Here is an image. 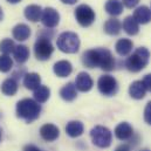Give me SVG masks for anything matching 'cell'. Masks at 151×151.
<instances>
[{
	"instance_id": "1",
	"label": "cell",
	"mask_w": 151,
	"mask_h": 151,
	"mask_svg": "<svg viewBox=\"0 0 151 151\" xmlns=\"http://www.w3.org/2000/svg\"><path fill=\"white\" fill-rule=\"evenodd\" d=\"M82 63L88 68L100 67L106 72H110L115 68L113 54L106 48H94L86 50L82 55Z\"/></svg>"
},
{
	"instance_id": "2",
	"label": "cell",
	"mask_w": 151,
	"mask_h": 151,
	"mask_svg": "<svg viewBox=\"0 0 151 151\" xmlns=\"http://www.w3.org/2000/svg\"><path fill=\"white\" fill-rule=\"evenodd\" d=\"M41 113V107L35 100L24 99L17 104V114L20 118L29 122L35 121Z\"/></svg>"
},
{
	"instance_id": "3",
	"label": "cell",
	"mask_w": 151,
	"mask_h": 151,
	"mask_svg": "<svg viewBox=\"0 0 151 151\" xmlns=\"http://www.w3.org/2000/svg\"><path fill=\"white\" fill-rule=\"evenodd\" d=\"M149 59H150V52L145 47H139L128 58L125 66L130 72L137 73L148 66Z\"/></svg>"
},
{
	"instance_id": "4",
	"label": "cell",
	"mask_w": 151,
	"mask_h": 151,
	"mask_svg": "<svg viewBox=\"0 0 151 151\" xmlns=\"http://www.w3.org/2000/svg\"><path fill=\"white\" fill-rule=\"evenodd\" d=\"M58 48L63 53L74 54L80 48V39L76 33L73 32H65L62 33L56 41Z\"/></svg>"
},
{
	"instance_id": "5",
	"label": "cell",
	"mask_w": 151,
	"mask_h": 151,
	"mask_svg": "<svg viewBox=\"0 0 151 151\" xmlns=\"http://www.w3.org/2000/svg\"><path fill=\"white\" fill-rule=\"evenodd\" d=\"M90 137H91L93 143L96 147L102 148V149L108 148L111 144V139H113V135L110 130L102 125H97L93 128L90 131Z\"/></svg>"
},
{
	"instance_id": "6",
	"label": "cell",
	"mask_w": 151,
	"mask_h": 151,
	"mask_svg": "<svg viewBox=\"0 0 151 151\" xmlns=\"http://www.w3.org/2000/svg\"><path fill=\"white\" fill-rule=\"evenodd\" d=\"M75 18L82 27H88L95 21V12L88 5H80L75 9Z\"/></svg>"
},
{
	"instance_id": "7",
	"label": "cell",
	"mask_w": 151,
	"mask_h": 151,
	"mask_svg": "<svg viewBox=\"0 0 151 151\" xmlns=\"http://www.w3.org/2000/svg\"><path fill=\"white\" fill-rule=\"evenodd\" d=\"M53 45L48 38H39L34 45V54L38 60L45 61L50 58L53 54Z\"/></svg>"
},
{
	"instance_id": "8",
	"label": "cell",
	"mask_w": 151,
	"mask_h": 151,
	"mask_svg": "<svg viewBox=\"0 0 151 151\" xmlns=\"http://www.w3.org/2000/svg\"><path fill=\"white\" fill-rule=\"evenodd\" d=\"M97 87H99L100 93L106 95V96H113L117 93V89H118L117 81L115 80V77L110 75L101 76L99 78Z\"/></svg>"
},
{
	"instance_id": "9",
	"label": "cell",
	"mask_w": 151,
	"mask_h": 151,
	"mask_svg": "<svg viewBox=\"0 0 151 151\" xmlns=\"http://www.w3.org/2000/svg\"><path fill=\"white\" fill-rule=\"evenodd\" d=\"M41 21L42 24L48 27V28H53L55 26H58L59 21H60V14L58 13L56 9L52 8V7H47L42 11V17H41Z\"/></svg>"
},
{
	"instance_id": "10",
	"label": "cell",
	"mask_w": 151,
	"mask_h": 151,
	"mask_svg": "<svg viewBox=\"0 0 151 151\" xmlns=\"http://www.w3.org/2000/svg\"><path fill=\"white\" fill-rule=\"evenodd\" d=\"M40 135L41 137L47 141V142H54L55 139H58L59 135H60V130L56 125L54 124H50V123H47L45 125L41 127L40 129Z\"/></svg>"
},
{
	"instance_id": "11",
	"label": "cell",
	"mask_w": 151,
	"mask_h": 151,
	"mask_svg": "<svg viewBox=\"0 0 151 151\" xmlns=\"http://www.w3.org/2000/svg\"><path fill=\"white\" fill-rule=\"evenodd\" d=\"M134 135V130L132 127L127 123V122H122L119 123L116 129H115V136L119 139V141H127L129 138H131V136Z\"/></svg>"
},
{
	"instance_id": "12",
	"label": "cell",
	"mask_w": 151,
	"mask_h": 151,
	"mask_svg": "<svg viewBox=\"0 0 151 151\" xmlns=\"http://www.w3.org/2000/svg\"><path fill=\"white\" fill-rule=\"evenodd\" d=\"M76 88L80 91H89L93 88V80L87 74L86 72H81L78 75L76 76V82H75Z\"/></svg>"
},
{
	"instance_id": "13",
	"label": "cell",
	"mask_w": 151,
	"mask_h": 151,
	"mask_svg": "<svg viewBox=\"0 0 151 151\" xmlns=\"http://www.w3.org/2000/svg\"><path fill=\"white\" fill-rule=\"evenodd\" d=\"M145 93H147V88L143 81H135L131 83L129 88V94L135 100H142L145 96Z\"/></svg>"
},
{
	"instance_id": "14",
	"label": "cell",
	"mask_w": 151,
	"mask_h": 151,
	"mask_svg": "<svg viewBox=\"0 0 151 151\" xmlns=\"http://www.w3.org/2000/svg\"><path fill=\"white\" fill-rule=\"evenodd\" d=\"M53 70L59 77H67V76L70 75V73L73 70V67H72V63L69 61L62 60V61H58L54 65Z\"/></svg>"
},
{
	"instance_id": "15",
	"label": "cell",
	"mask_w": 151,
	"mask_h": 151,
	"mask_svg": "<svg viewBox=\"0 0 151 151\" xmlns=\"http://www.w3.org/2000/svg\"><path fill=\"white\" fill-rule=\"evenodd\" d=\"M134 18L138 24H148L151 21V9L147 6H139L134 13Z\"/></svg>"
},
{
	"instance_id": "16",
	"label": "cell",
	"mask_w": 151,
	"mask_h": 151,
	"mask_svg": "<svg viewBox=\"0 0 151 151\" xmlns=\"http://www.w3.org/2000/svg\"><path fill=\"white\" fill-rule=\"evenodd\" d=\"M76 89H77V88H76L75 84L72 83V82H69V83H67L65 87L61 88V90H60V96H61L65 101L70 102V101L75 100L76 96H77Z\"/></svg>"
},
{
	"instance_id": "17",
	"label": "cell",
	"mask_w": 151,
	"mask_h": 151,
	"mask_svg": "<svg viewBox=\"0 0 151 151\" xmlns=\"http://www.w3.org/2000/svg\"><path fill=\"white\" fill-rule=\"evenodd\" d=\"M123 29L129 35H136L139 31V24L136 21V19L132 15L127 17L123 21Z\"/></svg>"
},
{
	"instance_id": "18",
	"label": "cell",
	"mask_w": 151,
	"mask_h": 151,
	"mask_svg": "<svg viewBox=\"0 0 151 151\" xmlns=\"http://www.w3.org/2000/svg\"><path fill=\"white\" fill-rule=\"evenodd\" d=\"M132 41L129 40V39H121L116 42V46H115V49L117 52L118 55L121 56H125L128 55L131 50H132Z\"/></svg>"
},
{
	"instance_id": "19",
	"label": "cell",
	"mask_w": 151,
	"mask_h": 151,
	"mask_svg": "<svg viewBox=\"0 0 151 151\" xmlns=\"http://www.w3.org/2000/svg\"><path fill=\"white\" fill-rule=\"evenodd\" d=\"M31 35V28L25 24H19L13 28V37L19 41H25Z\"/></svg>"
},
{
	"instance_id": "20",
	"label": "cell",
	"mask_w": 151,
	"mask_h": 151,
	"mask_svg": "<svg viewBox=\"0 0 151 151\" xmlns=\"http://www.w3.org/2000/svg\"><path fill=\"white\" fill-rule=\"evenodd\" d=\"M41 77L37 73H29L26 74L24 78V86L29 90H35L41 86Z\"/></svg>"
},
{
	"instance_id": "21",
	"label": "cell",
	"mask_w": 151,
	"mask_h": 151,
	"mask_svg": "<svg viewBox=\"0 0 151 151\" xmlns=\"http://www.w3.org/2000/svg\"><path fill=\"white\" fill-rule=\"evenodd\" d=\"M25 17L28 20H31L33 22H37L42 17V9L38 5H29L25 8Z\"/></svg>"
},
{
	"instance_id": "22",
	"label": "cell",
	"mask_w": 151,
	"mask_h": 151,
	"mask_svg": "<svg viewBox=\"0 0 151 151\" xmlns=\"http://www.w3.org/2000/svg\"><path fill=\"white\" fill-rule=\"evenodd\" d=\"M83 130H84V127L78 121H72L66 127V132L68 134V136H70L73 138L81 136L83 134Z\"/></svg>"
},
{
	"instance_id": "23",
	"label": "cell",
	"mask_w": 151,
	"mask_h": 151,
	"mask_svg": "<svg viewBox=\"0 0 151 151\" xmlns=\"http://www.w3.org/2000/svg\"><path fill=\"white\" fill-rule=\"evenodd\" d=\"M13 55H14V59H15L17 62L24 63V62H26V61L28 60V58H29V50H28V48H27L26 46L19 45V46L15 47V49H14V52H13Z\"/></svg>"
},
{
	"instance_id": "24",
	"label": "cell",
	"mask_w": 151,
	"mask_h": 151,
	"mask_svg": "<svg viewBox=\"0 0 151 151\" xmlns=\"http://www.w3.org/2000/svg\"><path fill=\"white\" fill-rule=\"evenodd\" d=\"M106 11L110 15H119L123 12V4L119 0H108L106 2Z\"/></svg>"
},
{
	"instance_id": "25",
	"label": "cell",
	"mask_w": 151,
	"mask_h": 151,
	"mask_svg": "<svg viewBox=\"0 0 151 151\" xmlns=\"http://www.w3.org/2000/svg\"><path fill=\"white\" fill-rule=\"evenodd\" d=\"M1 91L5 94V95H8V96H13L15 95V93L18 91V83L15 82V80L13 78H7L2 82L1 84Z\"/></svg>"
},
{
	"instance_id": "26",
	"label": "cell",
	"mask_w": 151,
	"mask_h": 151,
	"mask_svg": "<svg viewBox=\"0 0 151 151\" xmlns=\"http://www.w3.org/2000/svg\"><path fill=\"white\" fill-rule=\"evenodd\" d=\"M121 22L117 19H109L106 24H104V31L107 34L109 35H117L121 32Z\"/></svg>"
},
{
	"instance_id": "27",
	"label": "cell",
	"mask_w": 151,
	"mask_h": 151,
	"mask_svg": "<svg viewBox=\"0 0 151 151\" xmlns=\"http://www.w3.org/2000/svg\"><path fill=\"white\" fill-rule=\"evenodd\" d=\"M50 96V90L46 86H40L38 89L34 90V99L38 103H45Z\"/></svg>"
},
{
	"instance_id": "28",
	"label": "cell",
	"mask_w": 151,
	"mask_h": 151,
	"mask_svg": "<svg viewBox=\"0 0 151 151\" xmlns=\"http://www.w3.org/2000/svg\"><path fill=\"white\" fill-rule=\"evenodd\" d=\"M15 47L17 46L14 45L13 40H11V39H5L0 42V52L5 55H8L9 53H13Z\"/></svg>"
},
{
	"instance_id": "29",
	"label": "cell",
	"mask_w": 151,
	"mask_h": 151,
	"mask_svg": "<svg viewBox=\"0 0 151 151\" xmlns=\"http://www.w3.org/2000/svg\"><path fill=\"white\" fill-rule=\"evenodd\" d=\"M13 67V61L8 55H0V72L2 73H7L12 69Z\"/></svg>"
},
{
	"instance_id": "30",
	"label": "cell",
	"mask_w": 151,
	"mask_h": 151,
	"mask_svg": "<svg viewBox=\"0 0 151 151\" xmlns=\"http://www.w3.org/2000/svg\"><path fill=\"white\" fill-rule=\"evenodd\" d=\"M144 119L148 124L151 125V101L147 104L145 110H144Z\"/></svg>"
},
{
	"instance_id": "31",
	"label": "cell",
	"mask_w": 151,
	"mask_h": 151,
	"mask_svg": "<svg viewBox=\"0 0 151 151\" xmlns=\"http://www.w3.org/2000/svg\"><path fill=\"white\" fill-rule=\"evenodd\" d=\"M139 0H122V4L128 8H134L138 5Z\"/></svg>"
},
{
	"instance_id": "32",
	"label": "cell",
	"mask_w": 151,
	"mask_h": 151,
	"mask_svg": "<svg viewBox=\"0 0 151 151\" xmlns=\"http://www.w3.org/2000/svg\"><path fill=\"white\" fill-rule=\"evenodd\" d=\"M143 83H144V86H145L147 90L151 91V74L145 75V77L143 78Z\"/></svg>"
},
{
	"instance_id": "33",
	"label": "cell",
	"mask_w": 151,
	"mask_h": 151,
	"mask_svg": "<svg viewBox=\"0 0 151 151\" xmlns=\"http://www.w3.org/2000/svg\"><path fill=\"white\" fill-rule=\"evenodd\" d=\"M24 151H42V150H40L38 147H35V145H33V144H29V145H26V147H25Z\"/></svg>"
},
{
	"instance_id": "34",
	"label": "cell",
	"mask_w": 151,
	"mask_h": 151,
	"mask_svg": "<svg viewBox=\"0 0 151 151\" xmlns=\"http://www.w3.org/2000/svg\"><path fill=\"white\" fill-rule=\"evenodd\" d=\"M115 151H130V148H129L128 145L123 144V145H119V147H118Z\"/></svg>"
},
{
	"instance_id": "35",
	"label": "cell",
	"mask_w": 151,
	"mask_h": 151,
	"mask_svg": "<svg viewBox=\"0 0 151 151\" xmlns=\"http://www.w3.org/2000/svg\"><path fill=\"white\" fill-rule=\"evenodd\" d=\"M63 4H68V5H73V4H75L77 0H61Z\"/></svg>"
},
{
	"instance_id": "36",
	"label": "cell",
	"mask_w": 151,
	"mask_h": 151,
	"mask_svg": "<svg viewBox=\"0 0 151 151\" xmlns=\"http://www.w3.org/2000/svg\"><path fill=\"white\" fill-rule=\"evenodd\" d=\"M8 2H11V4H18V2H20L21 0H7Z\"/></svg>"
},
{
	"instance_id": "37",
	"label": "cell",
	"mask_w": 151,
	"mask_h": 151,
	"mask_svg": "<svg viewBox=\"0 0 151 151\" xmlns=\"http://www.w3.org/2000/svg\"><path fill=\"white\" fill-rule=\"evenodd\" d=\"M2 17H4V14H2V9L0 8V20L2 19Z\"/></svg>"
},
{
	"instance_id": "38",
	"label": "cell",
	"mask_w": 151,
	"mask_h": 151,
	"mask_svg": "<svg viewBox=\"0 0 151 151\" xmlns=\"http://www.w3.org/2000/svg\"><path fill=\"white\" fill-rule=\"evenodd\" d=\"M142 151H150V150H147V149H145V150H142Z\"/></svg>"
},
{
	"instance_id": "39",
	"label": "cell",
	"mask_w": 151,
	"mask_h": 151,
	"mask_svg": "<svg viewBox=\"0 0 151 151\" xmlns=\"http://www.w3.org/2000/svg\"><path fill=\"white\" fill-rule=\"evenodd\" d=\"M0 138H1V132H0Z\"/></svg>"
}]
</instances>
